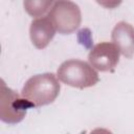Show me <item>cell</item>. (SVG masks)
<instances>
[{"label":"cell","instance_id":"obj_1","mask_svg":"<svg viewBox=\"0 0 134 134\" xmlns=\"http://www.w3.org/2000/svg\"><path fill=\"white\" fill-rule=\"evenodd\" d=\"M60 89L61 86L57 76L51 72H46L28 79L23 86L21 96L32 107H41L53 103Z\"/></svg>","mask_w":134,"mask_h":134},{"label":"cell","instance_id":"obj_2","mask_svg":"<svg viewBox=\"0 0 134 134\" xmlns=\"http://www.w3.org/2000/svg\"><path fill=\"white\" fill-rule=\"evenodd\" d=\"M59 80L71 87L85 89L97 84L99 77L94 68L82 60H68L63 62L58 71Z\"/></svg>","mask_w":134,"mask_h":134},{"label":"cell","instance_id":"obj_3","mask_svg":"<svg viewBox=\"0 0 134 134\" xmlns=\"http://www.w3.org/2000/svg\"><path fill=\"white\" fill-rule=\"evenodd\" d=\"M47 17L51 20L55 30L62 35H69L75 31L82 22V14L79 5L68 0L53 2Z\"/></svg>","mask_w":134,"mask_h":134},{"label":"cell","instance_id":"obj_4","mask_svg":"<svg viewBox=\"0 0 134 134\" xmlns=\"http://www.w3.org/2000/svg\"><path fill=\"white\" fill-rule=\"evenodd\" d=\"M32 106L17 92L6 87L5 83L1 81L0 90V118L6 124L20 122L28 108Z\"/></svg>","mask_w":134,"mask_h":134},{"label":"cell","instance_id":"obj_5","mask_svg":"<svg viewBox=\"0 0 134 134\" xmlns=\"http://www.w3.org/2000/svg\"><path fill=\"white\" fill-rule=\"evenodd\" d=\"M88 61L98 71H112L119 62V50L113 43L100 42L91 48Z\"/></svg>","mask_w":134,"mask_h":134},{"label":"cell","instance_id":"obj_6","mask_svg":"<svg viewBox=\"0 0 134 134\" xmlns=\"http://www.w3.org/2000/svg\"><path fill=\"white\" fill-rule=\"evenodd\" d=\"M55 31L54 25L46 16L32 20L29 27V37L36 48L44 49L54 37Z\"/></svg>","mask_w":134,"mask_h":134},{"label":"cell","instance_id":"obj_7","mask_svg":"<svg viewBox=\"0 0 134 134\" xmlns=\"http://www.w3.org/2000/svg\"><path fill=\"white\" fill-rule=\"evenodd\" d=\"M111 38L124 57L131 59L134 55V26L132 24L126 21L118 22L112 30Z\"/></svg>","mask_w":134,"mask_h":134},{"label":"cell","instance_id":"obj_8","mask_svg":"<svg viewBox=\"0 0 134 134\" xmlns=\"http://www.w3.org/2000/svg\"><path fill=\"white\" fill-rule=\"evenodd\" d=\"M24 8L28 15L31 17H42L48 10L51 9L53 2L52 1H36V0H26L23 2Z\"/></svg>","mask_w":134,"mask_h":134},{"label":"cell","instance_id":"obj_9","mask_svg":"<svg viewBox=\"0 0 134 134\" xmlns=\"http://www.w3.org/2000/svg\"><path fill=\"white\" fill-rule=\"evenodd\" d=\"M89 134H113V133L105 128H96V129L92 130Z\"/></svg>","mask_w":134,"mask_h":134}]
</instances>
